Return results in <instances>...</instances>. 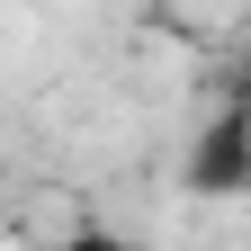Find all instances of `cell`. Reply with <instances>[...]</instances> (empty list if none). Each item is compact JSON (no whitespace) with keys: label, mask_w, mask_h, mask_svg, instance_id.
<instances>
[{"label":"cell","mask_w":251,"mask_h":251,"mask_svg":"<svg viewBox=\"0 0 251 251\" xmlns=\"http://www.w3.org/2000/svg\"><path fill=\"white\" fill-rule=\"evenodd\" d=\"M179 188L188 198H242L251 188V72L225 90V108H206L198 144L179 162Z\"/></svg>","instance_id":"1"}]
</instances>
